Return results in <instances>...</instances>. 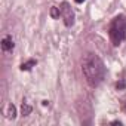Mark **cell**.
<instances>
[{
    "label": "cell",
    "instance_id": "1",
    "mask_svg": "<svg viewBox=\"0 0 126 126\" xmlns=\"http://www.w3.org/2000/svg\"><path fill=\"white\" fill-rule=\"evenodd\" d=\"M82 71L85 74L86 82L91 86H98L105 79V65L102 59L95 53H86L82 61Z\"/></svg>",
    "mask_w": 126,
    "mask_h": 126
},
{
    "label": "cell",
    "instance_id": "2",
    "mask_svg": "<svg viewBox=\"0 0 126 126\" xmlns=\"http://www.w3.org/2000/svg\"><path fill=\"white\" fill-rule=\"evenodd\" d=\"M108 34H110V40L114 46L120 45L125 39H126V18L123 15L116 16L108 28Z\"/></svg>",
    "mask_w": 126,
    "mask_h": 126
},
{
    "label": "cell",
    "instance_id": "3",
    "mask_svg": "<svg viewBox=\"0 0 126 126\" xmlns=\"http://www.w3.org/2000/svg\"><path fill=\"white\" fill-rule=\"evenodd\" d=\"M59 11H61L62 19H64V24H65L67 27H71V25L74 24V12L71 11L70 5H68L67 2H64V3L59 6Z\"/></svg>",
    "mask_w": 126,
    "mask_h": 126
},
{
    "label": "cell",
    "instance_id": "4",
    "mask_svg": "<svg viewBox=\"0 0 126 126\" xmlns=\"http://www.w3.org/2000/svg\"><path fill=\"white\" fill-rule=\"evenodd\" d=\"M14 40H12V37L11 36H6L3 40H2V49H3V52H12L14 50Z\"/></svg>",
    "mask_w": 126,
    "mask_h": 126
},
{
    "label": "cell",
    "instance_id": "5",
    "mask_svg": "<svg viewBox=\"0 0 126 126\" xmlns=\"http://www.w3.org/2000/svg\"><path fill=\"white\" fill-rule=\"evenodd\" d=\"M34 65H36V61H34V59H30V61L24 62V64L21 65V70H22V71H28V70H31V67H34Z\"/></svg>",
    "mask_w": 126,
    "mask_h": 126
},
{
    "label": "cell",
    "instance_id": "6",
    "mask_svg": "<svg viewBox=\"0 0 126 126\" xmlns=\"http://www.w3.org/2000/svg\"><path fill=\"white\" fill-rule=\"evenodd\" d=\"M5 114H6L9 119H14V117L16 116V110H15V107H14L12 104H9V105H8V111H6Z\"/></svg>",
    "mask_w": 126,
    "mask_h": 126
},
{
    "label": "cell",
    "instance_id": "7",
    "mask_svg": "<svg viewBox=\"0 0 126 126\" xmlns=\"http://www.w3.org/2000/svg\"><path fill=\"white\" fill-rule=\"evenodd\" d=\"M50 15H52L53 18H58V16L61 15V11H59V8H52V9H50Z\"/></svg>",
    "mask_w": 126,
    "mask_h": 126
},
{
    "label": "cell",
    "instance_id": "8",
    "mask_svg": "<svg viewBox=\"0 0 126 126\" xmlns=\"http://www.w3.org/2000/svg\"><path fill=\"white\" fill-rule=\"evenodd\" d=\"M30 111H31V107H30V105H27V102H22V114H24V116H27Z\"/></svg>",
    "mask_w": 126,
    "mask_h": 126
},
{
    "label": "cell",
    "instance_id": "9",
    "mask_svg": "<svg viewBox=\"0 0 126 126\" xmlns=\"http://www.w3.org/2000/svg\"><path fill=\"white\" fill-rule=\"evenodd\" d=\"M123 86H125V82H120V83H117V89H119V88H123Z\"/></svg>",
    "mask_w": 126,
    "mask_h": 126
},
{
    "label": "cell",
    "instance_id": "10",
    "mask_svg": "<svg viewBox=\"0 0 126 126\" xmlns=\"http://www.w3.org/2000/svg\"><path fill=\"white\" fill-rule=\"evenodd\" d=\"M85 0H76V3H83Z\"/></svg>",
    "mask_w": 126,
    "mask_h": 126
}]
</instances>
